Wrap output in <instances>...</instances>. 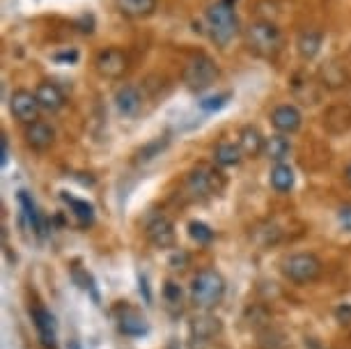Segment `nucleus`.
I'll return each instance as SVG.
<instances>
[{
	"instance_id": "nucleus-8",
	"label": "nucleus",
	"mask_w": 351,
	"mask_h": 349,
	"mask_svg": "<svg viewBox=\"0 0 351 349\" xmlns=\"http://www.w3.org/2000/svg\"><path fill=\"white\" fill-rule=\"evenodd\" d=\"M10 110L21 124H32V122L39 120L42 106H39L35 92L19 88V90L12 92V97H10Z\"/></svg>"
},
{
	"instance_id": "nucleus-6",
	"label": "nucleus",
	"mask_w": 351,
	"mask_h": 349,
	"mask_svg": "<svg viewBox=\"0 0 351 349\" xmlns=\"http://www.w3.org/2000/svg\"><path fill=\"white\" fill-rule=\"evenodd\" d=\"M282 274H285V278H289L291 282H296V285H306V282H313L319 278L322 262L313 253H296V255H289V258L282 262Z\"/></svg>"
},
{
	"instance_id": "nucleus-17",
	"label": "nucleus",
	"mask_w": 351,
	"mask_h": 349,
	"mask_svg": "<svg viewBox=\"0 0 351 349\" xmlns=\"http://www.w3.org/2000/svg\"><path fill=\"white\" fill-rule=\"evenodd\" d=\"M32 322H35L39 338H42L44 345L46 347L56 345V320H53V315L46 311V308L37 306L35 311H32Z\"/></svg>"
},
{
	"instance_id": "nucleus-25",
	"label": "nucleus",
	"mask_w": 351,
	"mask_h": 349,
	"mask_svg": "<svg viewBox=\"0 0 351 349\" xmlns=\"http://www.w3.org/2000/svg\"><path fill=\"white\" fill-rule=\"evenodd\" d=\"M19 205H21L23 216H25V219H28L30 228L35 230L37 234H44V223H42V216H39L37 207H35V202H32V197H30L28 193H25V191H21V193H19Z\"/></svg>"
},
{
	"instance_id": "nucleus-30",
	"label": "nucleus",
	"mask_w": 351,
	"mask_h": 349,
	"mask_svg": "<svg viewBox=\"0 0 351 349\" xmlns=\"http://www.w3.org/2000/svg\"><path fill=\"white\" fill-rule=\"evenodd\" d=\"M0 163L3 166H8V159H10V145H8V136H3V141H0Z\"/></svg>"
},
{
	"instance_id": "nucleus-21",
	"label": "nucleus",
	"mask_w": 351,
	"mask_h": 349,
	"mask_svg": "<svg viewBox=\"0 0 351 349\" xmlns=\"http://www.w3.org/2000/svg\"><path fill=\"white\" fill-rule=\"evenodd\" d=\"M324 124L330 134H342L351 127V108L349 106H333L324 115Z\"/></svg>"
},
{
	"instance_id": "nucleus-1",
	"label": "nucleus",
	"mask_w": 351,
	"mask_h": 349,
	"mask_svg": "<svg viewBox=\"0 0 351 349\" xmlns=\"http://www.w3.org/2000/svg\"><path fill=\"white\" fill-rule=\"evenodd\" d=\"M243 39H246V49L250 53L264 58V60H276L285 46L282 30L267 19H257V21L250 23L243 32Z\"/></svg>"
},
{
	"instance_id": "nucleus-28",
	"label": "nucleus",
	"mask_w": 351,
	"mask_h": 349,
	"mask_svg": "<svg viewBox=\"0 0 351 349\" xmlns=\"http://www.w3.org/2000/svg\"><path fill=\"white\" fill-rule=\"evenodd\" d=\"M163 294H165V299H168V304H180L182 301V289L177 282H165V289H163Z\"/></svg>"
},
{
	"instance_id": "nucleus-23",
	"label": "nucleus",
	"mask_w": 351,
	"mask_h": 349,
	"mask_svg": "<svg viewBox=\"0 0 351 349\" xmlns=\"http://www.w3.org/2000/svg\"><path fill=\"white\" fill-rule=\"evenodd\" d=\"M271 186H274L278 193H287L294 186V170L287 163H276L274 170H271Z\"/></svg>"
},
{
	"instance_id": "nucleus-7",
	"label": "nucleus",
	"mask_w": 351,
	"mask_h": 349,
	"mask_svg": "<svg viewBox=\"0 0 351 349\" xmlns=\"http://www.w3.org/2000/svg\"><path fill=\"white\" fill-rule=\"evenodd\" d=\"M95 69L106 81H120L129 71V56L117 46H108V49H101L97 53Z\"/></svg>"
},
{
	"instance_id": "nucleus-27",
	"label": "nucleus",
	"mask_w": 351,
	"mask_h": 349,
	"mask_svg": "<svg viewBox=\"0 0 351 349\" xmlns=\"http://www.w3.org/2000/svg\"><path fill=\"white\" fill-rule=\"evenodd\" d=\"M189 234H191V239L197 241V243H209L211 239H214V230H211L207 223H202V221H193L189 226Z\"/></svg>"
},
{
	"instance_id": "nucleus-14",
	"label": "nucleus",
	"mask_w": 351,
	"mask_h": 349,
	"mask_svg": "<svg viewBox=\"0 0 351 349\" xmlns=\"http://www.w3.org/2000/svg\"><path fill=\"white\" fill-rule=\"evenodd\" d=\"M324 44V32L317 28H303L296 37V51H299L301 60H315L322 51Z\"/></svg>"
},
{
	"instance_id": "nucleus-5",
	"label": "nucleus",
	"mask_w": 351,
	"mask_h": 349,
	"mask_svg": "<svg viewBox=\"0 0 351 349\" xmlns=\"http://www.w3.org/2000/svg\"><path fill=\"white\" fill-rule=\"evenodd\" d=\"M223 294H225V280L221 274L214 272V269L197 272L193 285H191V301H193L195 308L211 311V308H216L223 301Z\"/></svg>"
},
{
	"instance_id": "nucleus-24",
	"label": "nucleus",
	"mask_w": 351,
	"mask_h": 349,
	"mask_svg": "<svg viewBox=\"0 0 351 349\" xmlns=\"http://www.w3.org/2000/svg\"><path fill=\"white\" fill-rule=\"evenodd\" d=\"M120 331L124 335H131V338H138V335H145L147 333V324H145V320L141 317L138 313L134 311H127L120 317Z\"/></svg>"
},
{
	"instance_id": "nucleus-11",
	"label": "nucleus",
	"mask_w": 351,
	"mask_h": 349,
	"mask_svg": "<svg viewBox=\"0 0 351 349\" xmlns=\"http://www.w3.org/2000/svg\"><path fill=\"white\" fill-rule=\"evenodd\" d=\"M115 108L124 117H136L143 108V92L131 83H124L115 92Z\"/></svg>"
},
{
	"instance_id": "nucleus-32",
	"label": "nucleus",
	"mask_w": 351,
	"mask_h": 349,
	"mask_svg": "<svg viewBox=\"0 0 351 349\" xmlns=\"http://www.w3.org/2000/svg\"><path fill=\"white\" fill-rule=\"evenodd\" d=\"M56 60H69V62H74V60H78V53H76V51H69V53L56 56Z\"/></svg>"
},
{
	"instance_id": "nucleus-12",
	"label": "nucleus",
	"mask_w": 351,
	"mask_h": 349,
	"mask_svg": "<svg viewBox=\"0 0 351 349\" xmlns=\"http://www.w3.org/2000/svg\"><path fill=\"white\" fill-rule=\"evenodd\" d=\"M23 138H25V143H28L30 149H35V152H46V149L56 143V131H53V127L49 122L37 120L32 124H25Z\"/></svg>"
},
{
	"instance_id": "nucleus-31",
	"label": "nucleus",
	"mask_w": 351,
	"mask_h": 349,
	"mask_svg": "<svg viewBox=\"0 0 351 349\" xmlns=\"http://www.w3.org/2000/svg\"><path fill=\"white\" fill-rule=\"evenodd\" d=\"M340 221L351 230V207H344L342 212H340Z\"/></svg>"
},
{
	"instance_id": "nucleus-29",
	"label": "nucleus",
	"mask_w": 351,
	"mask_h": 349,
	"mask_svg": "<svg viewBox=\"0 0 351 349\" xmlns=\"http://www.w3.org/2000/svg\"><path fill=\"white\" fill-rule=\"evenodd\" d=\"M230 95H221V97H216V99H207V101H202L200 106L204 110H214V108H221L223 104H225V99H228Z\"/></svg>"
},
{
	"instance_id": "nucleus-16",
	"label": "nucleus",
	"mask_w": 351,
	"mask_h": 349,
	"mask_svg": "<svg viewBox=\"0 0 351 349\" xmlns=\"http://www.w3.org/2000/svg\"><path fill=\"white\" fill-rule=\"evenodd\" d=\"M264 141H267V138H264L260 134V129L253 127V124H248V127H243L239 131V147L243 156H250V159L264 154Z\"/></svg>"
},
{
	"instance_id": "nucleus-10",
	"label": "nucleus",
	"mask_w": 351,
	"mask_h": 349,
	"mask_svg": "<svg viewBox=\"0 0 351 349\" xmlns=\"http://www.w3.org/2000/svg\"><path fill=\"white\" fill-rule=\"evenodd\" d=\"M271 124L278 134H285V136H291L301 129L303 124V115L301 110L294 106V104H280L271 110Z\"/></svg>"
},
{
	"instance_id": "nucleus-19",
	"label": "nucleus",
	"mask_w": 351,
	"mask_h": 349,
	"mask_svg": "<svg viewBox=\"0 0 351 349\" xmlns=\"http://www.w3.org/2000/svg\"><path fill=\"white\" fill-rule=\"evenodd\" d=\"M243 159V152L239 147V143H232V141H221L216 145L214 149V161L218 163L221 168H230V166H237Z\"/></svg>"
},
{
	"instance_id": "nucleus-33",
	"label": "nucleus",
	"mask_w": 351,
	"mask_h": 349,
	"mask_svg": "<svg viewBox=\"0 0 351 349\" xmlns=\"http://www.w3.org/2000/svg\"><path fill=\"white\" fill-rule=\"evenodd\" d=\"M344 180H347V182H349V186H351V163L347 166V170H344Z\"/></svg>"
},
{
	"instance_id": "nucleus-26",
	"label": "nucleus",
	"mask_w": 351,
	"mask_h": 349,
	"mask_svg": "<svg viewBox=\"0 0 351 349\" xmlns=\"http://www.w3.org/2000/svg\"><path fill=\"white\" fill-rule=\"evenodd\" d=\"M62 197H64V202L71 205V209H74V216L78 219L81 226H92V221H95V209H92V205H88L85 200L69 197V195H62Z\"/></svg>"
},
{
	"instance_id": "nucleus-2",
	"label": "nucleus",
	"mask_w": 351,
	"mask_h": 349,
	"mask_svg": "<svg viewBox=\"0 0 351 349\" xmlns=\"http://www.w3.org/2000/svg\"><path fill=\"white\" fill-rule=\"evenodd\" d=\"M204 23H207V32L216 46H228L239 35V16L234 12V5L228 0L211 3L204 12Z\"/></svg>"
},
{
	"instance_id": "nucleus-9",
	"label": "nucleus",
	"mask_w": 351,
	"mask_h": 349,
	"mask_svg": "<svg viewBox=\"0 0 351 349\" xmlns=\"http://www.w3.org/2000/svg\"><path fill=\"white\" fill-rule=\"evenodd\" d=\"M145 237L152 246L156 248H170L175 243V226L165 214H152L147 221H145Z\"/></svg>"
},
{
	"instance_id": "nucleus-20",
	"label": "nucleus",
	"mask_w": 351,
	"mask_h": 349,
	"mask_svg": "<svg viewBox=\"0 0 351 349\" xmlns=\"http://www.w3.org/2000/svg\"><path fill=\"white\" fill-rule=\"evenodd\" d=\"M319 76H322V85H324V88H328V90H342V88H347V85H349L347 69H344L342 64H337V62H328L326 67H322Z\"/></svg>"
},
{
	"instance_id": "nucleus-13",
	"label": "nucleus",
	"mask_w": 351,
	"mask_h": 349,
	"mask_svg": "<svg viewBox=\"0 0 351 349\" xmlns=\"http://www.w3.org/2000/svg\"><path fill=\"white\" fill-rule=\"evenodd\" d=\"M35 95H37V101L44 113H58V110H62L64 104H67V97H64V92L60 90V85L53 83V81L39 83Z\"/></svg>"
},
{
	"instance_id": "nucleus-4",
	"label": "nucleus",
	"mask_w": 351,
	"mask_h": 349,
	"mask_svg": "<svg viewBox=\"0 0 351 349\" xmlns=\"http://www.w3.org/2000/svg\"><path fill=\"white\" fill-rule=\"evenodd\" d=\"M221 69H218L216 60L209 53H193L186 60L182 69V83L186 85L191 92H204L218 81Z\"/></svg>"
},
{
	"instance_id": "nucleus-22",
	"label": "nucleus",
	"mask_w": 351,
	"mask_h": 349,
	"mask_svg": "<svg viewBox=\"0 0 351 349\" xmlns=\"http://www.w3.org/2000/svg\"><path fill=\"white\" fill-rule=\"evenodd\" d=\"M221 331V322L211 315H202V317H195L193 324H191V333H193L195 340L209 342L216 338V333Z\"/></svg>"
},
{
	"instance_id": "nucleus-18",
	"label": "nucleus",
	"mask_w": 351,
	"mask_h": 349,
	"mask_svg": "<svg viewBox=\"0 0 351 349\" xmlns=\"http://www.w3.org/2000/svg\"><path fill=\"white\" fill-rule=\"evenodd\" d=\"M291 154V143L285 134H276L264 141V156L276 163H285V159Z\"/></svg>"
},
{
	"instance_id": "nucleus-3",
	"label": "nucleus",
	"mask_w": 351,
	"mask_h": 349,
	"mask_svg": "<svg viewBox=\"0 0 351 349\" xmlns=\"http://www.w3.org/2000/svg\"><path fill=\"white\" fill-rule=\"evenodd\" d=\"M225 189V177L211 163H200L195 166L184 180V193L191 200H204V197L218 195Z\"/></svg>"
},
{
	"instance_id": "nucleus-15",
	"label": "nucleus",
	"mask_w": 351,
	"mask_h": 349,
	"mask_svg": "<svg viewBox=\"0 0 351 349\" xmlns=\"http://www.w3.org/2000/svg\"><path fill=\"white\" fill-rule=\"evenodd\" d=\"M112 3H115V10L120 12L124 19L143 21V19H147L156 12L158 0H112Z\"/></svg>"
}]
</instances>
